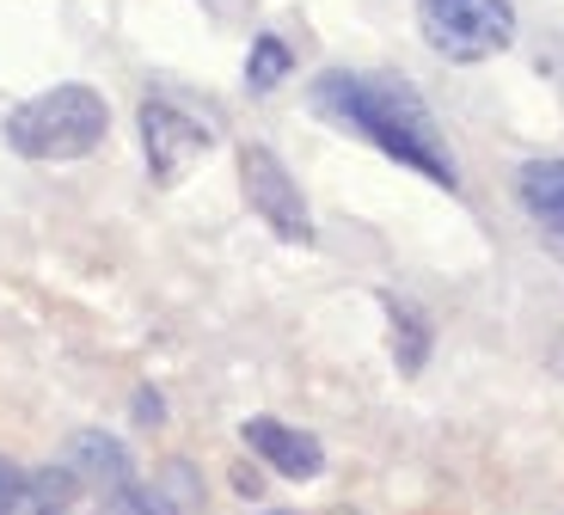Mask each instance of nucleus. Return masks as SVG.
Wrapping results in <instances>:
<instances>
[{
    "instance_id": "f257e3e1",
    "label": "nucleus",
    "mask_w": 564,
    "mask_h": 515,
    "mask_svg": "<svg viewBox=\"0 0 564 515\" xmlns=\"http://www.w3.org/2000/svg\"><path fill=\"white\" fill-rule=\"evenodd\" d=\"M313 111H319L325 124H344V129H356V136H368L381 153L405 160V167L423 172V179L448 184V191L460 184L436 117H430V105H423L405 81H368V74H338L332 68V74L313 81Z\"/></svg>"
},
{
    "instance_id": "f03ea898",
    "label": "nucleus",
    "mask_w": 564,
    "mask_h": 515,
    "mask_svg": "<svg viewBox=\"0 0 564 515\" xmlns=\"http://www.w3.org/2000/svg\"><path fill=\"white\" fill-rule=\"evenodd\" d=\"M111 129V111L93 86L68 81L50 86V93L25 98L13 117H7V141H13L25 160H86V153L105 141Z\"/></svg>"
},
{
    "instance_id": "7ed1b4c3",
    "label": "nucleus",
    "mask_w": 564,
    "mask_h": 515,
    "mask_svg": "<svg viewBox=\"0 0 564 515\" xmlns=\"http://www.w3.org/2000/svg\"><path fill=\"white\" fill-rule=\"evenodd\" d=\"M417 31L442 62H485L509 50L516 7L509 0H417Z\"/></svg>"
},
{
    "instance_id": "20e7f679",
    "label": "nucleus",
    "mask_w": 564,
    "mask_h": 515,
    "mask_svg": "<svg viewBox=\"0 0 564 515\" xmlns=\"http://www.w3.org/2000/svg\"><path fill=\"white\" fill-rule=\"evenodd\" d=\"M240 184H246V203L270 222V234L289 239V246H313L307 196H301V184L282 172V160L264 148V141H246L240 148Z\"/></svg>"
},
{
    "instance_id": "39448f33",
    "label": "nucleus",
    "mask_w": 564,
    "mask_h": 515,
    "mask_svg": "<svg viewBox=\"0 0 564 515\" xmlns=\"http://www.w3.org/2000/svg\"><path fill=\"white\" fill-rule=\"evenodd\" d=\"M203 148H209V129L197 117H184L178 105H160V98L141 105V153H148V172L160 184H178L203 160Z\"/></svg>"
},
{
    "instance_id": "423d86ee",
    "label": "nucleus",
    "mask_w": 564,
    "mask_h": 515,
    "mask_svg": "<svg viewBox=\"0 0 564 515\" xmlns=\"http://www.w3.org/2000/svg\"><path fill=\"white\" fill-rule=\"evenodd\" d=\"M246 442H252V454L264 460V466H276V473H289V479H319V466H325V448L313 442L307 430H289V423H276V418H252L246 423Z\"/></svg>"
},
{
    "instance_id": "0eeeda50",
    "label": "nucleus",
    "mask_w": 564,
    "mask_h": 515,
    "mask_svg": "<svg viewBox=\"0 0 564 515\" xmlns=\"http://www.w3.org/2000/svg\"><path fill=\"white\" fill-rule=\"evenodd\" d=\"M516 196L540 227H552L564 239V160H528L516 172Z\"/></svg>"
},
{
    "instance_id": "6e6552de",
    "label": "nucleus",
    "mask_w": 564,
    "mask_h": 515,
    "mask_svg": "<svg viewBox=\"0 0 564 515\" xmlns=\"http://www.w3.org/2000/svg\"><path fill=\"white\" fill-rule=\"evenodd\" d=\"M289 68H295V50L264 31V37L252 43V56H246V86H252V93H270V86H276Z\"/></svg>"
},
{
    "instance_id": "1a4fd4ad",
    "label": "nucleus",
    "mask_w": 564,
    "mask_h": 515,
    "mask_svg": "<svg viewBox=\"0 0 564 515\" xmlns=\"http://www.w3.org/2000/svg\"><path fill=\"white\" fill-rule=\"evenodd\" d=\"M387 313H393V325H399V363H405V375H417V368H423V344H430V332H423V320L411 313V307H399L393 294H387Z\"/></svg>"
},
{
    "instance_id": "9d476101",
    "label": "nucleus",
    "mask_w": 564,
    "mask_h": 515,
    "mask_svg": "<svg viewBox=\"0 0 564 515\" xmlns=\"http://www.w3.org/2000/svg\"><path fill=\"white\" fill-rule=\"evenodd\" d=\"M19 497H25V479H19V466H7V460H0V515H13Z\"/></svg>"
},
{
    "instance_id": "9b49d317",
    "label": "nucleus",
    "mask_w": 564,
    "mask_h": 515,
    "mask_svg": "<svg viewBox=\"0 0 564 515\" xmlns=\"http://www.w3.org/2000/svg\"><path fill=\"white\" fill-rule=\"evenodd\" d=\"M552 368L564 375V332H558V344H552Z\"/></svg>"
}]
</instances>
